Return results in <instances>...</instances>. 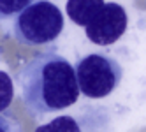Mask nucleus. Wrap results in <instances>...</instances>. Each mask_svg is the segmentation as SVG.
Instances as JSON below:
<instances>
[{"label": "nucleus", "mask_w": 146, "mask_h": 132, "mask_svg": "<svg viewBox=\"0 0 146 132\" xmlns=\"http://www.w3.org/2000/svg\"><path fill=\"white\" fill-rule=\"evenodd\" d=\"M19 81L21 99L32 116L56 113L79 99L74 65L55 51L34 56L19 72Z\"/></svg>", "instance_id": "nucleus-1"}, {"label": "nucleus", "mask_w": 146, "mask_h": 132, "mask_svg": "<svg viewBox=\"0 0 146 132\" xmlns=\"http://www.w3.org/2000/svg\"><path fill=\"white\" fill-rule=\"evenodd\" d=\"M64 14L49 0H37L27 5L14 19V37L23 46H46L60 37Z\"/></svg>", "instance_id": "nucleus-2"}, {"label": "nucleus", "mask_w": 146, "mask_h": 132, "mask_svg": "<svg viewBox=\"0 0 146 132\" xmlns=\"http://www.w3.org/2000/svg\"><path fill=\"white\" fill-rule=\"evenodd\" d=\"M74 72L79 92L90 99L108 97L118 88L123 78L121 65L104 53H92L79 58Z\"/></svg>", "instance_id": "nucleus-3"}, {"label": "nucleus", "mask_w": 146, "mask_h": 132, "mask_svg": "<svg viewBox=\"0 0 146 132\" xmlns=\"http://www.w3.org/2000/svg\"><path fill=\"white\" fill-rule=\"evenodd\" d=\"M129 27L127 11L116 2H104L99 13L85 27L86 37L93 44L111 46L125 34Z\"/></svg>", "instance_id": "nucleus-4"}, {"label": "nucleus", "mask_w": 146, "mask_h": 132, "mask_svg": "<svg viewBox=\"0 0 146 132\" xmlns=\"http://www.w3.org/2000/svg\"><path fill=\"white\" fill-rule=\"evenodd\" d=\"M102 5L104 0H67L65 9L72 23L79 27H86Z\"/></svg>", "instance_id": "nucleus-5"}, {"label": "nucleus", "mask_w": 146, "mask_h": 132, "mask_svg": "<svg viewBox=\"0 0 146 132\" xmlns=\"http://www.w3.org/2000/svg\"><path fill=\"white\" fill-rule=\"evenodd\" d=\"M35 132H83L79 123L69 115H62L56 116L55 120L48 121L44 125H39Z\"/></svg>", "instance_id": "nucleus-6"}, {"label": "nucleus", "mask_w": 146, "mask_h": 132, "mask_svg": "<svg viewBox=\"0 0 146 132\" xmlns=\"http://www.w3.org/2000/svg\"><path fill=\"white\" fill-rule=\"evenodd\" d=\"M13 99H14V85H13V79L7 72L0 70V113L13 104Z\"/></svg>", "instance_id": "nucleus-7"}, {"label": "nucleus", "mask_w": 146, "mask_h": 132, "mask_svg": "<svg viewBox=\"0 0 146 132\" xmlns=\"http://www.w3.org/2000/svg\"><path fill=\"white\" fill-rule=\"evenodd\" d=\"M32 2H35V0H0V19L16 18Z\"/></svg>", "instance_id": "nucleus-8"}, {"label": "nucleus", "mask_w": 146, "mask_h": 132, "mask_svg": "<svg viewBox=\"0 0 146 132\" xmlns=\"http://www.w3.org/2000/svg\"><path fill=\"white\" fill-rule=\"evenodd\" d=\"M0 132H19L18 125H13V121L2 116V113H0Z\"/></svg>", "instance_id": "nucleus-9"}]
</instances>
